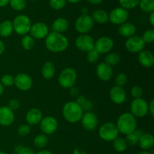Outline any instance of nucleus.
<instances>
[{
  "label": "nucleus",
  "mask_w": 154,
  "mask_h": 154,
  "mask_svg": "<svg viewBox=\"0 0 154 154\" xmlns=\"http://www.w3.org/2000/svg\"><path fill=\"white\" fill-rule=\"evenodd\" d=\"M142 39L145 44H151L154 41V30L153 29L147 30L144 32L142 35Z\"/></svg>",
  "instance_id": "39"
},
{
  "label": "nucleus",
  "mask_w": 154,
  "mask_h": 154,
  "mask_svg": "<svg viewBox=\"0 0 154 154\" xmlns=\"http://www.w3.org/2000/svg\"><path fill=\"white\" fill-rule=\"evenodd\" d=\"M41 131L45 135H51L57 131L58 128V122L54 117H48L42 118L40 123Z\"/></svg>",
  "instance_id": "11"
},
{
  "label": "nucleus",
  "mask_w": 154,
  "mask_h": 154,
  "mask_svg": "<svg viewBox=\"0 0 154 154\" xmlns=\"http://www.w3.org/2000/svg\"><path fill=\"white\" fill-rule=\"evenodd\" d=\"M110 99L117 105H121L124 103L126 99V93L122 87L114 86L111 89L109 93Z\"/></svg>",
  "instance_id": "17"
},
{
  "label": "nucleus",
  "mask_w": 154,
  "mask_h": 154,
  "mask_svg": "<svg viewBox=\"0 0 154 154\" xmlns=\"http://www.w3.org/2000/svg\"><path fill=\"white\" fill-rule=\"evenodd\" d=\"M21 45L22 47L26 51L32 49L35 45V39L31 35H23L22 40H21Z\"/></svg>",
  "instance_id": "33"
},
{
  "label": "nucleus",
  "mask_w": 154,
  "mask_h": 154,
  "mask_svg": "<svg viewBox=\"0 0 154 154\" xmlns=\"http://www.w3.org/2000/svg\"><path fill=\"white\" fill-rule=\"evenodd\" d=\"M66 1L69 2L70 3H72V4H75V3H78L81 1V0H66Z\"/></svg>",
  "instance_id": "56"
},
{
  "label": "nucleus",
  "mask_w": 154,
  "mask_h": 154,
  "mask_svg": "<svg viewBox=\"0 0 154 154\" xmlns=\"http://www.w3.org/2000/svg\"><path fill=\"white\" fill-rule=\"evenodd\" d=\"M9 4V0H0V8L5 7Z\"/></svg>",
  "instance_id": "53"
},
{
  "label": "nucleus",
  "mask_w": 154,
  "mask_h": 154,
  "mask_svg": "<svg viewBox=\"0 0 154 154\" xmlns=\"http://www.w3.org/2000/svg\"><path fill=\"white\" fill-rule=\"evenodd\" d=\"M3 93H4V87H3V86L2 85L1 83H0V96L3 94Z\"/></svg>",
  "instance_id": "55"
},
{
  "label": "nucleus",
  "mask_w": 154,
  "mask_h": 154,
  "mask_svg": "<svg viewBox=\"0 0 154 154\" xmlns=\"http://www.w3.org/2000/svg\"><path fill=\"white\" fill-rule=\"evenodd\" d=\"M138 144L142 150L151 149L154 145V138L151 134H143L138 141Z\"/></svg>",
  "instance_id": "24"
},
{
  "label": "nucleus",
  "mask_w": 154,
  "mask_h": 154,
  "mask_svg": "<svg viewBox=\"0 0 154 154\" xmlns=\"http://www.w3.org/2000/svg\"><path fill=\"white\" fill-rule=\"evenodd\" d=\"M15 119L14 113L8 106L0 107V125L9 126L14 123Z\"/></svg>",
  "instance_id": "18"
},
{
  "label": "nucleus",
  "mask_w": 154,
  "mask_h": 154,
  "mask_svg": "<svg viewBox=\"0 0 154 154\" xmlns=\"http://www.w3.org/2000/svg\"><path fill=\"white\" fill-rule=\"evenodd\" d=\"M113 146H114V150L117 152L125 151L128 147L126 140L123 138H119V137L113 141Z\"/></svg>",
  "instance_id": "31"
},
{
  "label": "nucleus",
  "mask_w": 154,
  "mask_h": 154,
  "mask_svg": "<svg viewBox=\"0 0 154 154\" xmlns=\"http://www.w3.org/2000/svg\"><path fill=\"white\" fill-rule=\"evenodd\" d=\"M36 154H53L51 151L49 150H41V151L38 152Z\"/></svg>",
  "instance_id": "54"
},
{
  "label": "nucleus",
  "mask_w": 154,
  "mask_h": 154,
  "mask_svg": "<svg viewBox=\"0 0 154 154\" xmlns=\"http://www.w3.org/2000/svg\"><path fill=\"white\" fill-rule=\"evenodd\" d=\"M84 114V110L75 102H68L63 108V115L66 121L71 123L81 121Z\"/></svg>",
  "instance_id": "2"
},
{
  "label": "nucleus",
  "mask_w": 154,
  "mask_h": 154,
  "mask_svg": "<svg viewBox=\"0 0 154 154\" xmlns=\"http://www.w3.org/2000/svg\"><path fill=\"white\" fill-rule=\"evenodd\" d=\"M93 26H94V22L91 16L88 14H82L81 16L78 17L75 24L76 30L81 35L90 32L93 29Z\"/></svg>",
  "instance_id": "7"
},
{
  "label": "nucleus",
  "mask_w": 154,
  "mask_h": 154,
  "mask_svg": "<svg viewBox=\"0 0 154 154\" xmlns=\"http://www.w3.org/2000/svg\"><path fill=\"white\" fill-rule=\"evenodd\" d=\"M14 84L19 90L27 91L32 87V79L27 74L20 73L14 77Z\"/></svg>",
  "instance_id": "16"
},
{
  "label": "nucleus",
  "mask_w": 154,
  "mask_h": 154,
  "mask_svg": "<svg viewBox=\"0 0 154 154\" xmlns=\"http://www.w3.org/2000/svg\"><path fill=\"white\" fill-rule=\"evenodd\" d=\"M77 80V72L73 68H66L60 74L58 82L62 87L70 89L74 87Z\"/></svg>",
  "instance_id": "5"
},
{
  "label": "nucleus",
  "mask_w": 154,
  "mask_h": 154,
  "mask_svg": "<svg viewBox=\"0 0 154 154\" xmlns=\"http://www.w3.org/2000/svg\"><path fill=\"white\" fill-rule=\"evenodd\" d=\"M69 93L72 97H78V96L79 95V90L76 87H72L69 89Z\"/></svg>",
  "instance_id": "46"
},
{
  "label": "nucleus",
  "mask_w": 154,
  "mask_h": 154,
  "mask_svg": "<svg viewBox=\"0 0 154 154\" xmlns=\"http://www.w3.org/2000/svg\"><path fill=\"white\" fill-rule=\"evenodd\" d=\"M114 45V41L111 38L103 36L95 42L94 48L99 54H107L113 49Z\"/></svg>",
  "instance_id": "14"
},
{
  "label": "nucleus",
  "mask_w": 154,
  "mask_h": 154,
  "mask_svg": "<svg viewBox=\"0 0 154 154\" xmlns=\"http://www.w3.org/2000/svg\"><path fill=\"white\" fill-rule=\"evenodd\" d=\"M138 62L145 68H151L154 64V56L153 53L143 50L138 53Z\"/></svg>",
  "instance_id": "20"
},
{
  "label": "nucleus",
  "mask_w": 154,
  "mask_h": 154,
  "mask_svg": "<svg viewBox=\"0 0 154 154\" xmlns=\"http://www.w3.org/2000/svg\"><path fill=\"white\" fill-rule=\"evenodd\" d=\"M138 5L144 12L151 13L154 11V0H139Z\"/></svg>",
  "instance_id": "30"
},
{
  "label": "nucleus",
  "mask_w": 154,
  "mask_h": 154,
  "mask_svg": "<svg viewBox=\"0 0 154 154\" xmlns=\"http://www.w3.org/2000/svg\"><path fill=\"white\" fill-rule=\"evenodd\" d=\"M96 75L101 81H109L113 75L112 67L105 63H99L96 68Z\"/></svg>",
  "instance_id": "19"
},
{
  "label": "nucleus",
  "mask_w": 154,
  "mask_h": 154,
  "mask_svg": "<svg viewBox=\"0 0 154 154\" xmlns=\"http://www.w3.org/2000/svg\"><path fill=\"white\" fill-rule=\"evenodd\" d=\"M125 46L129 52L137 54L144 50V47H145V43L141 37L138 35H133L130 38H128L125 43Z\"/></svg>",
  "instance_id": "10"
},
{
  "label": "nucleus",
  "mask_w": 154,
  "mask_h": 154,
  "mask_svg": "<svg viewBox=\"0 0 154 154\" xmlns=\"http://www.w3.org/2000/svg\"><path fill=\"white\" fill-rule=\"evenodd\" d=\"M129 16L128 10L122 7H117L113 9L108 14V20L114 25H121L126 22Z\"/></svg>",
  "instance_id": "9"
},
{
  "label": "nucleus",
  "mask_w": 154,
  "mask_h": 154,
  "mask_svg": "<svg viewBox=\"0 0 154 154\" xmlns=\"http://www.w3.org/2000/svg\"><path fill=\"white\" fill-rule=\"evenodd\" d=\"M13 31V23L11 21L6 20L0 23V36L1 37H9L12 34Z\"/></svg>",
  "instance_id": "27"
},
{
  "label": "nucleus",
  "mask_w": 154,
  "mask_h": 154,
  "mask_svg": "<svg viewBox=\"0 0 154 154\" xmlns=\"http://www.w3.org/2000/svg\"><path fill=\"white\" fill-rule=\"evenodd\" d=\"M56 72V68L52 62H46L43 64L42 69V76L45 79L50 80L54 77Z\"/></svg>",
  "instance_id": "25"
},
{
  "label": "nucleus",
  "mask_w": 154,
  "mask_h": 154,
  "mask_svg": "<svg viewBox=\"0 0 154 154\" xmlns=\"http://www.w3.org/2000/svg\"><path fill=\"white\" fill-rule=\"evenodd\" d=\"M13 23L14 31L20 35H26L29 32L31 28V20L25 14H20L14 18Z\"/></svg>",
  "instance_id": "4"
},
{
  "label": "nucleus",
  "mask_w": 154,
  "mask_h": 154,
  "mask_svg": "<svg viewBox=\"0 0 154 154\" xmlns=\"http://www.w3.org/2000/svg\"><path fill=\"white\" fill-rule=\"evenodd\" d=\"M128 78L126 74L120 73L117 75L115 78V82L117 84V86L123 87L125 84L127 83Z\"/></svg>",
  "instance_id": "40"
},
{
  "label": "nucleus",
  "mask_w": 154,
  "mask_h": 154,
  "mask_svg": "<svg viewBox=\"0 0 154 154\" xmlns=\"http://www.w3.org/2000/svg\"><path fill=\"white\" fill-rule=\"evenodd\" d=\"M42 112L38 108H32L27 112L26 115V120L28 125H34L38 124L42 120Z\"/></svg>",
  "instance_id": "21"
},
{
  "label": "nucleus",
  "mask_w": 154,
  "mask_h": 154,
  "mask_svg": "<svg viewBox=\"0 0 154 154\" xmlns=\"http://www.w3.org/2000/svg\"><path fill=\"white\" fill-rule=\"evenodd\" d=\"M9 4L15 11H23L26 6V0H9Z\"/></svg>",
  "instance_id": "34"
},
{
  "label": "nucleus",
  "mask_w": 154,
  "mask_h": 154,
  "mask_svg": "<svg viewBox=\"0 0 154 154\" xmlns=\"http://www.w3.org/2000/svg\"><path fill=\"white\" fill-rule=\"evenodd\" d=\"M93 22L99 24H105L108 21V14L102 9H97L94 11L91 16Z\"/></svg>",
  "instance_id": "26"
},
{
  "label": "nucleus",
  "mask_w": 154,
  "mask_h": 154,
  "mask_svg": "<svg viewBox=\"0 0 154 154\" xmlns=\"http://www.w3.org/2000/svg\"><path fill=\"white\" fill-rule=\"evenodd\" d=\"M2 85L3 87H11L14 84V77L11 75H4L1 78Z\"/></svg>",
  "instance_id": "38"
},
{
  "label": "nucleus",
  "mask_w": 154,
  "mask_h": 154,
  "mask_svg": "<svg viewBox=\"0 0 154 154\" xmlns=\"http://www.w3.org/2000/svg\"><path fill=\"white\" fill-rule=\"evenodd\" d=\"M17 154H35V152L30 147H21Z\"/></svg>",
  "instance_id": "44"
},
{
  "label": "nucleus",
  "mask_w": 154,
  "mask_h": 154,
  "mask_svg": "<svg viewBox=\"0 0 154 154\" xmlns=\"http://www.w3.org/2000/svg\"><path fill=\"white\" fill-rule=\"evenodd\" d=\"M31 127L28 124H23L18 127L17 132L20 136H26L27 135L30 133Z\"/></svg>",
  "instance_id": "41"
},
{
  "label": "nucleus",
  "mask_w": 154,
  "mask_h": 154,
  "mask_svg": "<svg viewBox=\"0 0 154 154\" xmlns=\"http://www.w3.org/2000/svg\"><path fill=\"white\" fill-rule=\"evenodd\" d=\"M149 22H150V25L154 26V11L150 13V16H149Z\"/></svg>",
  "instance_id": "49"
},
{
  "label": "nucleus",
  "mask_w": 154,
  "mask_h": 154,
  "mask_svg": "<svg viewBox=\"0 0 154 154\" xmlns=\"http://www.w3.org/2000/svg\"><path fill=\"white\" fill-rule=\"evenodd\" d=\"M148 112L150 113L152 117L154 116V100L150 101V104H148Z\"/></svg>",
  "instance_id": "48"
},
{
  "label": "nucleus",
  "mask_w": 154,
  "mask_h": 154,
  "mask_svg": "<svg viewBox=\"0 0 154 154\" xmlns=\"http://www.w3.org/2000/svg\"><path fill=\"white\" fill-rule=\"evenodd\" d=\"M88 2H90L92 5H99L104 1V0H87Z\"/></svg>",
  "instance_id": "52"
},
{
  "label": "nucleus",
  "mask_w": 154,
  "mask_h": 154,
  "mask_svg": "<svg viewBox=\"0 0 154 154\" xmlns=\"http://www.w3.org/2000/svg\"><path fill=\"white\" fill-rule=\"evenodd\" d=\"M92 107H93V103L90 102V100H87V102L84 103V105L82 106L83 110H86L87 111H90V110L91 109Z\"/></svg>",
  "instance_id": "47"
},
{
  "label": "nucleus",
  "mask_w": 154,
  "mask_h": 154,
  "mask_svg": "<svg viewBox=\"0 0 154 154\" xmlns=\"http://www.w3.org/2000/svg\"><path fill=\"white\" fill-rule=\"evenodd\" d=\"M66 0H49V5L54 10H61L66 6Z\"/></svg>",
  "instance_id": "36"
},
{
  "label": "nucleus",
  "mask_w": 154,
  "mask_h": 154,
  "mask_svg": "<svg viewBox=\"0 0 154 154\" xmlns=\"http://www.w3.org/2000/svg\"><path fill=\"white\" fill-rule=\"evenodd\" d=\"M131 94L135 99H139L142 98L143 95V89L140 86H134L131 90Z\"/></svg>",
  "instance_id": "42"
},
{
  "label": "nucleus",
  "mask_w": 154,
  "mask_h": 154,
  "mask_svg": "<svg viewBox=\"0 0 154 154\" xmlns=\"http://www.w3.org/2000/svg\"><path fill=\"white\" fill-rule=\"evenodd\" d=\"M5 45L2 41L0 40V55H2L5 52Z\"/></svg>",
  "instance_id": "50"
},
{
  "label": "nucleus",
  "mask_w": 154,
  "mask_h": 154,
  "mask_svg": "<svg viewBox=\"0 0 154 154\" xmlns=\"http://www.w3.org/2000/svg\"><path fill=\"white\" fill-rule=\"evenodd\" d=\"M119 131L116 124L113 123H105L101 126L99 130V135L102 140L113 141L118 137Z\"/></svg>",
  "instance_id": "6"
},
{
  "label": "nucleus",
  "mask_w": 154,
  "mask_h": 154,
  "mask_svg": "<svg viewBox=\"0 0 154 154\" xmlns=\"http://www.w3.org/2000/svg\"><path fill=\"white\" fill-rule=\"evenodd\" d=\"M69 27V23L67 19L64 17H58L52 23L53 32L57 33H63L68 30Z\"/></svg>",
  "instance_id": "23"
},
{
  "label": "nucleus",
  "mask_w": 154,
  "mask_h": 154,
  "mask_svg": "<svg viewBox=\"0 0 154 154\" xmlns=\"http://www.w3.org/2000/svg\"><path fill=\"white\" fill-rule=\"evenodd\" d=\"M74 154H87V153H86V152L84 151V150L77 147V148H75V150H74Z\"/></svg>",
  "instance_id": "51"
},
{
  "label": "nucleus",
  "mask_w": 154,
  "mask_h": 154,
  "mask_svg": "<svg viewBox=\"0 0 154 154\" xmlns=\"http://www.w3.org/2000/svg\"><path fill=\"white\" fill-rule=\"evenodd\" d=\"M8 107L12 111H15V110H17L20 107V102L18 99H13L9 102L8 103Z\"/></svg>",
  "instance_id": "43"
},
{
  "label": "nucleus",
  "mask_w": 154,
  "mask_h": 154,
  "mask_svg": "<svg viewBox=\"0 0 154 154\" xmlns=\"http://www.w3.org/2000/svg\"><path fill=\"white\" fill-rule=\"evenodd\" d=\"M116 126L119 132L127 135L132 133L136 129V118L131 113H123L119 117Z\"/></svg>",
  "instance_id": "3"
},
{
  "label": "nucleus",
  "mask_w": 154,
  "mask_h": 154,
  "mask_svg": "<svg viewBox=\"0 0 154 154\" xmlns=\"http://www.w3.org/2000/svg\"><path fill=\"white\" fill-rule=\"evenodd\" d=\"M138 154H152V153H150V152L147 151V150H143V151L139 152Z\"/></svg>",
  "instance_id": "57"
},
{
  "label": "nucleus",
  "mask_w": 154,
  "mask_h": 154,
  "mask_svg": "<svg viewBox=\"0 0 154 154\" xmlns=\"http://www.w3.org/2000/svg\"><path fill=\"white\" fill-rule=\"evenodd\" d=\"M136 26L130 22H125L118 27V32L121 36L125 38H130L136 33Z\"/></svg>",
  "instance_id": "22"
},
{
  "label": "nucleus",
  "mask_w": 154,
  "mask_h": 154,
  "mask_svg": "<svg viewBox=\"0 0 154 154\" xmlns=\"http://www.w3.org/2000/svg\"><path fill=\"white\" fill-rule=\"evenodd\" d=\"M45 46L51 52H63L69 47V40L61 33L51 32L45 38Z\"/></svg>",
  "instance_id": "1"
},
{
  "label": "nucleus",
  "mask_w": 154,
  "mask_h": 154,
  "mask_svg": "<svg viewBox=\"0 0 154 154\" xmlns=\"http://www.w3.org/2000/svg\"><path fill=\"white\" fill-rule=\"evenodd\" d=\"M0 154H8L6 153L5 152H3V151H0Z\"/></svg>",
  "instance_id": "58"
},
{
  "label": "nucleus",
  "mask_w": 154,
  "mask_h": 154,
  "mask_svg": "<svg viewBox=\"0 0 154 154\" xmlns=\"http://www.w3.org/2000/svg\"><path fill=\"white\" fill-rule=\"evenodd\" d=\"M87 98H86L84 96H79L77 97V101L75 102H76L77 104H78L80 106L82 107L83 105H84V103L87 102Z\"/></svg>",
  "instance_id": "45"
},
{
  "label": "nucleus",
  "mask_w": 154,
  "mask_h": 154,
  "mask_svg": "<svg viewBox=\"0 0 154 154\" xmlns=\"http://www.w3.org/2000/svg\"><path fill=\"white\" fill-rule=\"evenodd\" d=\"M81 121L83 127L87 131L94 130L99 124L97 116L91 111H87L85 114H83Z\"/></svg>",
  "instance_id": "15"
},
{
  "label": "nucleus",
  "mask_w": 154,
  "mask_h": 154,
  "mask_svg": "<svg viewBox=\"0 0 154 154\" xmlns=\"http://www.w3.org/2000/svg\"><path fill=\"white\" fill-rule=\"evenodd\" d=\"M48 138L45 134H39L35 137L33 140V144L38 148H43L48 144Z\"/></svg>",
  "instance_id": "32"
},
{
  "label": "nucleus",
  "mask_w": 154,
  "mask_h": 154,
  "mask_svg": "<svg viewBox=\"0 0 154 154\" xmlns=\"http://www.w3.org/2000/svg\"><path fill=\"white\" fill-rule=\"evenodd\" d=\"M99 53L96 51L95 48L90 50L87 52V60L89 63H95L98 61L99 58Z\"/></svg>",
  "instance_id": "37"
},
{
  "label": "nucleus",
  "mask_w": 154,
  "mask_h": 154,
  "mask_svg": "<svg viewBox=\"0 0 154 154\" xmlns=\"http://www.w3.org/2000/svg\"><path fill=\"white\" fill-rule=\"evenodd\" d=\"M29 33L34 39H43L49 34V29L46 23L43 22H37L31 26Z\"/></svg>",
  "instance_id": "12"
},
{
  "label": "nucleus",
  "mask_w": 154,
  "mask_h": 154,
  "mask_svg": "<svg viewBox=\"0 0 154 154\" xmlns=\"http://www.w3.org/2000/svg\"><path fill=\"white\" fill-rule=\"evenodd\" d=\"M95 41L93 38L87 34L81 35L75 40V45L78 50L84 52H88L94 48Z\"/></svg>",
  "instance_id": "13"
},
{
  "label": "nucleus",
  "mask_w": 154,
  "mask_h": 154,
  "mask_svg": "<svg viewBox=\"0 0 154 154\" xmlns=\"http://www.w3.org/2000/svg\"><path fill=\"white\" fill-rule=\"evenodd\" d=\"M143 134H144V132H143L142 130L136 129L132 133H130L126 135V138L125 140H126V143H127V145L135 146V144H138L139 138H141Z\"/></svg>",
  "instance_id": "28"
},
{
  "label": "nucleus",
  "mask_w": 154,
  "mask_h": 154,
  "mask_svg": "<svg viewBox=\"0 0 154 154\" xmlns=\"http://www.w3.org/2000/svg\"><path fill=\"white\" fill-rule=\"evenodd\" d=\"M119 2L122 8L126 10H131L138 5L139 0H119Z\"/></svg>",
  "instance_id": "35"
},
{
  "label": "nucleus",
  "mask_w": 154,
  "mask_h": 154,
  "mask_svg": "<svg viewBox=\"0 0 154 154\" xmlns=\"http://www.w3.org/2000/svg\"><path fill=\"white\" fill-rule=\"evenodd\" d=\"M120 61V57L117 53L112 52L109 53L108 54H107L106 57H105V62L106 64L109 65L110 66H114L118 64Z\"/></svg>",
  "instance_id": "29"
},
{
  "label": "nucleus",
  "mask_w": 154,
  "mask_h": 154,
  "mask_svg": "<svg viewBox=\"0 0 154 154\" xmlns=\"http://www.w3.org/2000/svg\"><path fill=\"white\" fill-rule=\"evenodd\" d=\"M31 1H33V2H36V1H38V0H31Z\"/></svg>",
  "instance_id": "59"
},
{
  "label": "nucleus",
  "mask_w": 154,
  "mask_h": 154,
  "mask_svg": "<svg viewBox=\"0 0 154 154\" xmlns=\"http://www.w3.org/2000/svg\"><path fill=\"white\" fill-rule=\"evenodd\" d=\"M131 114L136 117H144L148 114V103L143 98L135 99L131 103Z\"/></svg>",
  "instance_id": "8"
}]
</instances>
